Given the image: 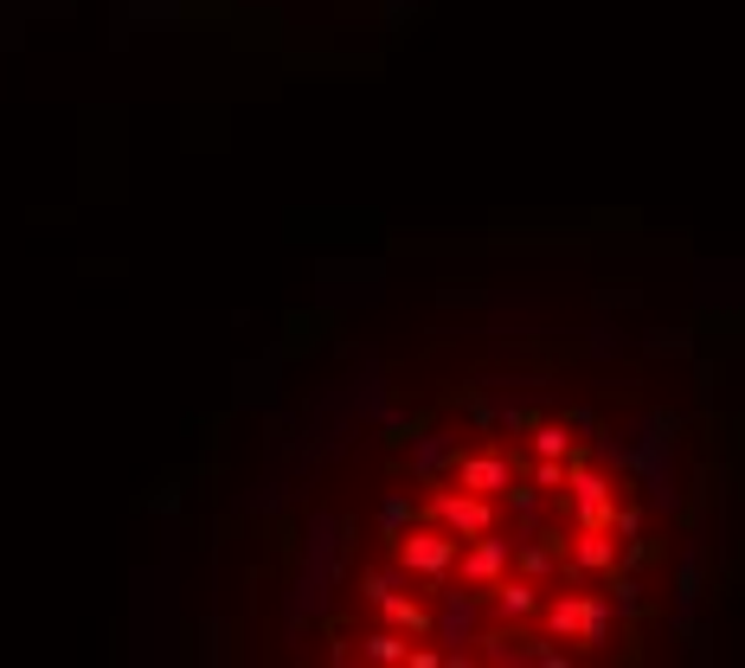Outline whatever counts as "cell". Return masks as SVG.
I'll list each match as a JSON object with an SVG mask.
<instances>
[{"label": "cell", "instance_id": "52a82bcc", "mask_svg": "<svg viewBox=\"0 0 745 668\" xmlns=\"http://www.w3.org/2000/svg\"><path fill=\"white\" fill-rule=\"evenodd\" d=\"M617 553H624V540H617L611 527H579V540H572V572L597 579V572L617 565Z\"/></svg>", "mask_w": 745, "mask_h": 668}, {"label": "cell", "instance_id": "6da1fadb", "mask_svg": "<svg viewBox=\"0 0 745 668\" xmlns=\"http://www.w3.org/2000/svg\"><path fill=\"white\" fill-rule=\"evenodd\" d=\"M533 617H540L547 636H559V643H585V649H604V643H611V597H604V592L540 597Z\"/></svg>", "mask_w": 745, "mask_h": 668}, {"label": "cell", "instance_id": "ba28073f", "mask_svg": "<svg viewBox=\"0 0 745 668\" xmlns=\"http://www.w3.org/2000/svg\"><path fill=\"white\" fill-rule=\"evenodd\" d=\"M488 604H495V617H508V624H515V617H533V611H540V585L501 572V579L488 585Z\"/></svg>", "mask_w": 745, "mask_h": 668}, {"label": "cell", "instance_id": "277c9868", "mask_svg": "<svg viewBox=\"0 0 745 668\" xmlns=\"http://www.w3.org/2000/svg\"><path fill=\"white\" fill-rule=\"evenodd\" d=\"M367 604L392 624L399 636H411V643H424V636L438 631V617H431V604L424 597H406L399 592V579H386V572H372L367 579Z\"/></svg>", "mask_w": 745, "mask_h": 668}, {"label": "cell", "instance_id": "30bf717a", "mask_svg": "<svg viewBox=\"0 0 745 668\" xmlns=\"http://www.w3.org/2000/svg\"><path fill=\"white\" fill-rule=\"evenodd\" d=\"M533 456H572L565 424H533Z\"/></svg>", "mask_w": 745, "mask_h": 668}, {"label": "cell", "instance_id": "8fae6325", "mask_svg": "<svg viewBox=\"0 0 745 668\" xmlns=\"http://www.w3.org/2000/svg\"><path fill=\"white\" fill-rule=\"evenodd\" d=\"M565 470H572V456H540V463H533V488L559 495V488H565Z\"/></svg>", "mask_w": 745, "mask_h": 668}, {"label": "cell", "instance_id": "3957f363", "mask_svg": "<svg viewBox=\"0 0 745 668\" xmlns=\"http://www.w3.org/2000/svg\"><path fill=\"white\" fill-rule=\"evenodd\" d=\"M456 547L463 540H450L444 527H411L392 540V559H399V572L406 579H424V585H444L450 565H456Z\"/></svg>", "mask_w": 745, "mask_h": 668}, {"label": "cell", "instance_id": "8992f818", "mask_svg": "<svg viewBox=\"0 0 745 668\" xmlns=\"http://www.w3.org/2000/svg\"><path fill=\"white\" fill-rule=\"evenodd\" d=\"M508 565H515V547L495 540V534H483V540H463V547H456V565H450V572H456L469 592H488Z\"/></svg>", "mask_w": 745, "mask_h": 668}, {"label": "cell", "instance_id": "7c38bea8", "mask_svg": "<svg viewBox=\"0 0 745 668\" xmlns=\"http://www.w3.org/2000/svg\"><path fill=\"white\" fill-rule=\"evenodd\" d=\"M527 572H533V579H547V572H553V553H547V547H533V553H527Z\"/></svg>", "mask_w": 745, "mask_h": 668}, {"label": "cell", "instance_id": "5b68a950", "mask_svg": "<svg viewBox=\"0 0 745 668\" xmlns=\"http://www.w3.org/2000/svg\"><path fill=\"white\" fill-rule=\"evenodd\" d=\"M450 483L469 488V495H495V502H521V476L501 450H476V456H456Z\"/></svg>", "mask_w": 745, "mask_h": 668}, {"label": "cell", "instance_id": "9c48e42d", "mask_svg": "<svg viewBox=\"0 0 745 668\" xmlns=\"http://www.w3.org/2000/svg\"><path fill=\"white\" fill-rule=\"evenodd\" d=\"M406 649H411V636H399L392 624H386V631H372V636H360V656H367V662L406 668Z\"/></svg>", "mask_w": 745, "mask_h": 668}, {"label": "cell", "instance_id": "7a4b0ae2", "mask_svg": "<svg viewBox=\"0 0 745 668\" xmlns=\"http://www.w3.org/2000/svg\"><path fill=\"white\" fill-rule=\"evenodd\" d=\"M431 527H444L450 540H483L501 527V502L495 495H469V488H438L431 495Z\"/></svg>", "mask_w": 745, "mask_h": 668}]
</instances>
